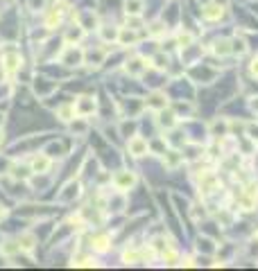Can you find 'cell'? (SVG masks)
<instances>
[{
    "mask_svg": "<svg viewBox=\"0 0 258 271\" xmlns=\"http://www.w3.org/2000/svg\"><path fill=\"white\" fill-rule=\"evenodd\" d=\"M159 113H161V118H159V124H161V127L172 129V127L177 124V116H175V113H170V111L166 113V109H163V111H159Z\"/></svg>",
    "mask_w": 258,
    "mask_h": 271,
    "instance_id": "d6986e66",
    "label": "cell"
},
{
    "mask_svg": "<svg viewBox=\"0 0 258 271\" xmlns=\"http://www.w3.org/2000/svg\"><path fill=\"white\" fill-rule=\"evenodd\" d=\"M59 64H64L68 68H75L84 64V50H80L77 45H66L59 55Z\"/></svg>",
    "mask_w": 258,
    "mask_h": 271,
    "instance_id": "6da1fadb",
    "label": "cell"
},
{
    "mask_svg": "<svg viewBox=\"0 0 258 271\" xmlns=\"http://www.w3.org/2000/svg\"><path fill=\"white\" fill-rule=\"evenodd\" d=\"M222 14H224L222 5H206V7H204V18L206 20H218Z\"/></svg>",
    "mask_w": 258,
    "mask_h": 271,
    "instance_id": "9a60e30c",
    "label": "cell"
},
{
    "mask_svg": "<svg viewBox=\"0 0 258 271\" xmlns=\"http://www.w3.org/2000/svg\"><path fill=\"white\" fill-rule=\"evenodd\" d=\"M18 247H20V251L32 253L34 247H36V237L32 235V233H23V235L18 237Z\"/></svg>",
    "mask_w": 258,
    "mask_h": 271,
    "instance_id": "4fadbf2b",
    "label": "cell"
},
{
    "mask_svg": "<svg viewBox=\"0 0 258 271\" xmlns=\"http://www.w3.org/2000/svg\"><path fill=\"white\" fill-rule=\"evenodd\" d=\"M80 192H82V185L77 183V181H71V183H68L64 190L57 195V201H59V203H71L75 197H80Z\"/></svg>",
    "mask_w": 258,
    "mask_h": 271,
    "instance_id": "8992f818",
    "label": "cell"
},
{
    "mask_svg": "<svg viewBox=\"0 0 258 271\" xmlns=\"http://www.w3.org/2000/svg\"><path fill=\"white\" fill-rule=\"evenodd\" d=\"M18 251H20L18 239H16V242H14V239H5V242H0V253H3V255H14Z\"/></svg>",
    "mask_w": 258,
    "mask_h": 271,
    "instance_id": "e0dca14e",
    "label": "cell"
},
{
    "mask_svg": "<svg viewBox=\"0 0 258 271\" xmlns=\"http://www.w3.org/2000/svg\"><path fill=\"white\" fill-rule=\"evenodd\" d=\"M195 36L191 32H177V45H181V48H188V45L193 43Z\"/></svg>",
    "mask_w": 258,
    "mask_h": 271,
    "instance_id": "484cf974",
    "label": "cell"
},
{
    "mask_svg": "<svg viewBox=\"0 0 258 271\" xmlns=\"http://www.w3.org/2000/svg\"><path fill=\"white\" fill-rule=\"evenodd\" d=\"M136 41H138V36H136L134 28H131V30H120V34H118V43L120 45H134Z\"/></svg>",
    "mask_w": 258,
    "mask_h": 271,
    "instance_id": "2e32d148",
    "label": "cell"
},
{
    "mask_svg": "<svg viewBox=\"0 0 258 271\" xmlns=\"http://www.w3.org/2000/svg\"><path fill=\"white\" fill-rule=\"evenodd\" d=\"M113 185H115V190H120V192H129L131 187L136 185V174L131 170H120L118 174L113 176Z\"/></svg>",
    "mask_w": 258,
    "mask_h": 271,
    "instance_id": "277c9868",
    "label": "cell"
},
{
    "mask_svg": "<svg viewBox=\"0 0 258 271\" xmlns=\"http://www.w3.org/2000/svg\"><path fill=\"white\" fill-rule=\"evenodd\" d=\"M52 91H57V84H45V79H36V95L41 97H48Z\"/></svg>",
    "mask_w": 258,
    "mask_h": 271,
    "instance_id": "ac0fdd59",
    "label": "cell"
},
{
    "mask_svg": "<svg viewBox=\"0 0 258 271\" xmlns=\"http://www.w3.org/2000/svg\"><path fill=\"white\" fill-rule=\"evenodd\" d=\"M143 9H145V0H125V14H127L129 18L140 16Z\"/></svg>",
    "mask_w": 258,
    "mask_h": 271,
    "instance_id": "8fae6325",
    "label": "cell"
},
{
    "mask_svg": "<svg viewBox=\"0 0 258 271\" xmlns=\"http://www.w3.org/2000/svg\"><path fill=\"white\" fill-rule=\"evenodd\" d=\"M154 66L159 68V70H166V68H168V57L159 55V57H156V59H154Z\"/></svg>",
    "mask_w": 258,
    "mask_h": 271,
    "instance_id": "f1b7e54d",
    "label": "cell"
},
{
    "mask_svg": "<svg viewBox=\"0 0 258 271\" xmlns=\"http://www.w3.org/2000/svg\"><path fill=\"white\" fill-rule=\"evenodd\" d=\"M145 70H147V64H145V59H140V57L127 59V64H125V72L131 77H140Z\"/></svg>",
    "mask_w": 258,
    "mask_h": 271,
    "instance_id": "52a82bcc",
    "label": "cell"
},
{
    "mask_svg": "<svg viewBox=\"0 0 258 271\" xmlns=\"http://www.w3.org/2000/svg\"><path fill=\"white\" fill-rule=\"evenodd\" d=\"M75 18H77V25H82L84 30H96L98 28V16L93 12H77L75 14Z\"/></svg>",
    "mask_w": 258,
    "mask_h": 271,
    "instance_id": "ba28073f",
    "label": "cell"
},
{
    "mask_svg": "<svg viewBox=\"0 0 258 271\" xmlns=\"http://www.w3.org/2000/svg\"><path fill=\"white\" fill-rule=\"evenodd\" d=\"M247 138H249V140H256V143H258V127L249 124V127H247Z\"/></svg>",
    "mask_w": 258,
    "mask_h": 271,
    "instance_id": "f546056e",
    "label": "cell"
},
{
    "mask_svg": "<svg viewBox=\"0 0 258 271\" xmlns=\"http://www.w3.org/2000/svg\"><path fill=\"white\" fill-rule=\"evenodd\" d=\"M249 106L254 109V111H258V97H251V102H249Z\"/></svg>",
    "mask_w": 258,
    "mask_h": 271,
    "instance_id": "e575fe53",
    "label": "cell"
},
{
    "mask_svg": "<svg viewBox=\"0 0 258 271\" xmlns=\"http://www.w3.org/2000/svg\"><path fill=\"white\" fill-rule=\"evenodd\" d=\"M73 106H75L77 118H86V116H91V113H96L98 102H96V97H91V95H82L73 102Z\"/></svg>",
    "mask_w": 258,
    "mask_h": 271,
    "instance_id": "7a4b0ae2",
    "label": "cell"
},
{
    "mask_svg": "<svg viewBox=\"0 0 258 271\" xmlns=\"http://www.w3.org/2000/svg\"><path fill=\"white\" fill-rule=\"evenodd\" d=\"M84 32H86V30H84L82 25H73V28L66 32V41H68V43H73V41H80L82 36H84Z\"/></svg>",
    "mask_w": 258,
    "mask_h": 271,
    "instance_id": "44dd1931",
    "label": "cell"
},
{
    "mask_svg": "<svg viewBox=\"0 0 258 271\" xmlns=\"http://www.w3.org/2000/svg\"><path fill=\"white\" fill-rule=\"evenodd\" d=\"M5 217H7V208H5V206H3V203H0V222H3V220H5Z\"/></svg>",
    "mask_w": 258,
    "mask_h": 271,
    "instance_id": "836d02e7",
    "label": "cell"
},
{
    "mask_svg": "<svg viewBox=\"0 0 258 271\" xmlns=\"http://www.w3.org/2000/svg\"><path fill=\"white\" fill-rule=\"evenodd\" d=\"M57 116H59V120H64V122H73L75 120V106L73 104H61L57 109Z\"/></svg>",
    "mask_w": 258,
    "mask_h": 271,
    "instance_id": "5bb4252c",
    "label": "cell"
},
{
    "mask_svg": "<svg viewBox=\"0 0 258 271\" xmlns=\"http://www.w3.org/2000/svg\"><path fill=\"white\" fill-rule=\"evenodd\" d=\"M61 16H64V9H61V7H55V9H52V14H50V16H48V20H45V28H55V25H59L61 23Z\"/></svg>",
    "mask_w": 258,
    "mask_h": 271,
    "instance_id": "ffe728a7",
    "label": "cell"
},
{
    "mask_svg": "<svg viewBox=\"0 0 258 271\" xmlns=\"http://www.w3.org/2000/svg\"><path fill=\"white\" fill-rule=\"evenodd\" d=\"M93 247H96L98 251H107V249H109V237H96V239H93Z\"/></svg>",
    "mask_w": 258,
    "mask_h": 271,
    "instance_id": "4316f807",
    "label": "cell"
},
{
    "mask_svg": "<svg viewBox=\"0 0 258 271\" xmlns=\"http://www.w3.org/2000/svg\"><path fill=\"white\" fill-rule=\"evenodd\" d=\"M100 34H102V41H118V34H120V30L118 28H102L100 30Z\"/></svg>",
    "mask_w": 258,
    "mask_h": 271,
    "instance_id": "7402d4cb",
    "label": "cell"
},
{
    "mask_svg": "<svg viewBox=\"0 0 258 271\" xmlns=\"http://www.w3.org/2000/svg\"><path fill=\"white\" fill-rule=\"evenodd\" d=\"M231 52H236V55H245V52H247V43H245V39L236 36V39L231 41Z\"/></svg>",
    "mask_w": 258,
    "mask_h": 271,
    "instance_id": "cb8c5ba5",
    "label": "cell"
},
{
    "mask_svg": "<svg viewBox=\"0 0 258 271\" xmlns=\"http://www.w3.org/2000/svg\"><path fill=\"white\" fill-rule=\"evenodd\" d=\"M3 140H5V136H3V129H0V145H3Z\"/></svg>",
    "mask_w": 258,
    "mask_h": 271,
    "instance_id": "d590c367",
    "label": "cell"
},
{
    "mask_svg": "<svg viewBox=\"0 0 258 271\" xmlns=\"http://www.w3.org/2000/svg\"><path fill=\"white\" fill-rule=\"evenodd\" d=\"M181 163H183V154H179L177 149H166V154H163V165H166L168 170H177Z\"/></svg>",
    "mask_w": 258,
    "mask_h": 271,
    "instance_id": "9c48e42d",
    "label": "cell"
},
{
    "mask_svg": "<svg viewBox=\"0 0 258 271\" xmlns=\"http://www.w3.org/2000/svg\"><path fill=\"white\" fill-rule=\"evenodd\" d=\"M226 131H229V122L222 120V122H213V136H220V138H226Z\"/></svg>",
    "mask_w": 258,
    "mask_h": 271,
    "instance_id": "603a6c76",
    "label": "cell"
},
{
    "mask_svg": "<svg viewBox=\"0 0 258 271\" xmlns=\"http://www.w3.org/2000/svg\"><path fill=\"white\" fill-rule=\"evenodd\" d=\"M251 75H256V77H258V59L251 61Z\"/></svg>",
    "mask_w": 258,
    "mask_h": 271,
    "instance_id": "d6a6232c",
    "label": "cell"
},
{
    "mask_svg": "<svg viewBox=\"0 0 258 271\" xmlns=\"http://www.w3.org/2000/svg\"><path fill=\"white\" fill-rule=\"evenodd\" d=\"M215 55H220V57H224V55H231V41H218L215 43V48H213Z\"/></svg>",
    "mask_w": 258,
    "mask_h": 271,
    "instance_id": "d4e9b609",
    "label": "cell"
},
{
    "mask_svg": "<svg viewBox=\"0 0 258 271\" xmlns=\"http://www.w3.org/2000/svg\"><path fill=\"white\" fill-rule=\"evenodd\" d=\"M150 32L154 34V36H159V34H163V32H166V30H163V25H161V23H152Z\"/></svg>",
    "mask_w": 258,
    "mask_h": 271,
    "instance_id": "4dcf8cb0",
    "label": "cell"
},
{
    "mask_svg": "<svg viewBox=\"0 0 258 271\" xmlns=\"http://www.w3.org/2000/svg\"><path fill=\"white\" fill-rule=\"evenodd\" d=\"M18 66H20V57L16 52H5L3 55V70L12 75V72L18 70Z\"/></svg>",
    "mask_w": 258,
    "mask_h": 271,
    "instance_id": "30bf717a",
    "label": "cell"
},
{
    "mask_svg": "<svg viewBox=\"0 0 258 271\" xmlns=\"http://www.w3.org/2000/svg\"><path fill=\"white\" fill-rule=\"evenodd\" d=\"M20 172H23V176H25V179H28V170H25V168H20ZM14 179H20V174H18V170H14Z\"/></svg>",
    "mask_w": 258,
    "mask_h": 271,
    "instance_id": "1f68e13d",
    "label": "cell"
},
{
    "mask_svg": "<svg viewBox=\"0 0 258 271\" xmlns=\"http://www.w3.org/2000/svg\"><path fill=\"white\" fill-rule=\"evenodd\" d=\"M147 109H152V111H163V109H168V97L163 95V93H152V97L147 100Z\"/></svg>",
    "mask_w": 258,
    "mask_h": 271,
    "instance_id": "7c38bea8",
    "label": "cell"
},
{
    "mask_svg": "<svg viewBox=\"0 0 258 271\" xmlns=\"http://www.w3.org/2000/svg\"><path fill=\"white\" fill-rule=\"evenodd\" d=\"M52 165V158L48 154H36L32 160H30V170L34 172V174H45V172L50 170Z\"/></svg>",
    "mask_w": 258,
    "mask_h": 271,
    "instance_id": "5b68a950",
    "label": "cell"
},
{
    "mask_svg": "<svg viewBox=\"0 0 258 271\" xmlns=\"http://www.w3.org/2000/svg\"><path fill=\"white\" fill-rule=\"evenodd\" d=\"M127 152L136 158H143V156L150 154V143L143 138V136H129L127 140Z\"/></svg>",
    "mask_w": 258,
    "mask_h": 271,
    "instance_id": "3957f363",
    "label": "cell"
},
{
    "mask_svg": "<svg viewBox=\"0 0 258 271\" xmlns=\"http://www.w3.org/2000/svg\"><path fill=\"white\" fill-rule=\"evenodd\" d=\"M30 9L32 12H43V7H45V0H30Z\"/></svg>",
    "mask_w": 258,
    "mask_h": 271,
    "instance_id": "83f0119b",
    "label": "cell"
},
{
    "mask_svg": "<svg viewBox=\"0 0 258 271\" xmlns=\"http://www.w3.org/2000/svg\"><path fill=\"white\" fill-rule=\"evenodd\" d=\"M199 3H202V0H199ZM204 3H206V0H204Z\"/></svg>",
    "mask_w": 258,
    "mask_h": 271,
    "instance_id": "8d00e7d4",
    "label": "cell"
}]
</instances>
